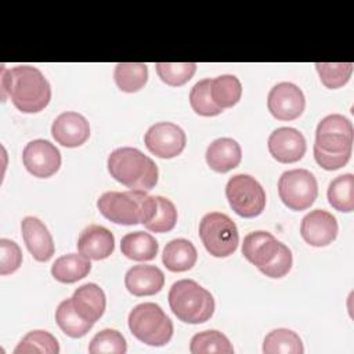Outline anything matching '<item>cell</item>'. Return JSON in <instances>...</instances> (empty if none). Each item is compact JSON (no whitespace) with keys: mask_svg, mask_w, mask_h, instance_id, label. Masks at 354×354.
<instances>
[{"mask_svg":"<svg viewBox=\"0 0 354 354\" xmlns=\"http://www.w3.org/2000/svg\"><path fill=\"white\" fill-rule=\"evenodd\" d=\"M3 100L7 97L24 113L43 111L51 100V87L44 75L35 66L18 65L3 68L0 79Z\"/></svg>","mask_w":354,"mask_h":354,"instance_id":"obj_1","label":"cell"},{"mask_svg":"<svg viewBox=\"0 0 354 354\" xmlns=\"http://www.w3.org/2000/svg\"><path fill=\"white\" fill-rule=\"evenodd\" d=\"M243 257L270 278L285 277L293 263L290 249L267 231H253L243 238Z\"/></svg>","mask_w":354,"mask_h":354,"instance_id":"obj_2","label":"cell"},{"mask_svg":"<svg viewBox=\"0 0 354 354\" xmlns=\"http://www.w3.org/2000/svg\"><path fill=\"white\" fill-rule=\"evenodd\" d=\"M108 171L118 183L130 189L149 191L158 183V166L140 149L122 147L108 156Z\"/></svg>","mask_w":354,"mask_h":354,"instance_id":"obj_3","label":"cell"},{"mask_svg":"<svg viewBox=\"0 0 354 354\" xmlns=\"http://www.w3.org/2000/svg\"><path fill=\"white\" fill-rule=\"evenodd\" d=\"M155 205V196L138 189L108 191L97 201L100 213L109 221L122 225L145 224L152 217Z\"/></svg>","mask_w":354,"mask_h":354,"instance_id":"obj_4","label":"cell"},{"mask_svg":"<svg viewBox=\"0 0 354 354\" xmlns=\"http://www.w3.org/2000/svg\"><path fill=\"white\" fill-rule=\"evenodd\" d=\"M169 306L173 314L187 324H202L214 313L212 293L194 279H180L169 290Z\"/></svg>","mask_w":354,"mask_h":354,"instance_id":"obj_5","label":"cell"},{"mask_svg":"<svg viewBox=\"0 0 354 354\" xmlns=\"http://www.w3.org/2000/svg\"><path fill=\"white\" fill-rule=\"evenodd\" d=\"M127 324L133 336L148 346H165L173 336L171 319L155 303H141L133 307Z\"/></svg>","mask_w":354,"mask_h":354,"instance_id":"obj_6","label":"cell"},{"mask_svg":"<svg viewBox=\"0 0 354 354\" xmlns=\"http://www.w3.org/2000/svg\"><path fill=\"white\" fill-rule=\"evenodd\" d=\"M199 236L207 253L214 257L231 256L239 243L236 224L220 212H212L202 217Z\"/></svg>","mask_w":354,"mask_h":354,"instance_id":"obj_7","label":"cell"},{"mask_svg":"<svg viewBox=\"0 0 354 354\" xmlns=\"http://www.w3.org/2000/svg\"><path fill=\"white\" fill-rule=\"evenodd\" d=\"M225 196L231 209L241 217L253 218L266 207V191L249 174H235L225 185Z\"/></svg>","mask_w":354,"mask_h":354,"instance_id":"obj_8","label":"cell"},{"mask_svg":"<svg viewBox=\"0 0 354 354\" xmlns=\"http://www.w3.org/2000/svg\"><path fill=\"white\" fill-rule=\"evenodd\" d=\"M278 194L282 203L290 210L308 209L318 196V183L306 169L283 171L278 180Z\"/></svg>","mask_w":354,"mask_h":354,"instance_id":"obj_9","label":"cell"},{"mask_svg":"<svg viewBox=\"0 0 354 354\" xmlns=\"http://www.w3.org/2000/svg\"><path fill=\"white\" fill-rule=\"evenodd\" d=\"M354 130L351 122L339 113L325 116L315 130V147L328 153H346L353 151Z\"/></svg>","mask_w":354,"mask_h":354,"instance_id":"obj_10","label":"cell"},{"mask_svg":"<svg viewBox=\"0 0 354 354\" xmlns=\"http://www.w3.org/2000/svg\"><path fill=\"white\" fill-rule=\"evenodd\" d=\"M145 147L151 153L162 159H171L180 155L187 144L184 130L171 122L152 124L144 136Z\"/></svg>","mask_w":354,"mask_h":354,"instance_id":"obj_11","label":"cell"},{"mask_svg":"<svg viewBox=\"0 0 354 354\" xmlns=\"http://www.w3.org/2000/svg\"><path fill=\"white\" fill-rule=\"evenodd\" d=\"M22 162L30 174L39 178H47L59 170L61 153L54 144L39 138L25 145Z\"/></svg>","mask_w":354,"mask_h":354,"instance_id":"obj_12","label":"cell"},{"mask_svg":"<svg viewBox=\"0 0 354 354\" xmlns=\"http://www.w3.org/2000/svg\"><path fill=\"white\" fill-rule=\"evenodd\" d=\"M267 106L275 119L295 120L303 113L306 98L299 86L290 82H281L270 90Z\"/></svg>","mask_w":354,"mask_h":354,"instance_id":"obj_13","label":"cell"},{"mask_svg":"<svg viewBox=\"0 0 354 354\" xmlns=\"http://www.w3.org/2000/svg\"><path fill=\"white\" fill-rule=\"evenodd\" d=\"M339 225L336 217L324 210L315 209L301 218L300 235L314 248H322L332 243L337 236Z\"/></svg>","mask_w":354,"mask_h":354,"instance_id":"obj_14","label":"cell"},{"mask_svg":"<svg viewBox=\"0 0 354 354\" xmlns=\"http://www.w3.org/2000/svg\"><path fill=\"white\" fill-rule=\"evenodd\" d=\"M268 151L279 163L300 160L307 149L304 136L293 127H278L268 137Z\"/></svg>","mask_w":354,"mask_h":354,"instance_id":"obj_15","label":"cell"},{"mask_svg":"<svg viewBox=\"0 0 354 354\" xmlns=\"http://www.w3.org/2000/svg\"><path fill=\"white\" fill-rule=\"evenodd\" d=\"M51 136L59 145L76 148L88 140L90 124L87 119L77 112H62L51 124Z\"/></svg>","mask_w":354,"mask_h":354,"instance_id":"obj_16","label":"cell"},{"mask_svg":"<svg viewBox=\"0 0 354 354\" xmlns=\"http://www.w3.org/2000/svg\"><path fill=\"white\" fill-rule=\"evenodd\" d=\"M21 230L24 242L33 259L41 263L48 261L53 257L55 248L53 236L44 223L37 217L26 216L21 221Z\"/></svg>","mask_w":354,"mask_h":354,"instance_id":"obj_17","label":"cell"},{"mask_svg":"<svg viewBox=\"0 0 354 354\" xmlns=\"http://www.w3.org/2000/svg\"><path fill=\"white\" fill-rule=\"evenodd\" d=\"M77 250L88 260L106 259L115 250V236L108 228L91 224L80 232L77 238Z\"/></svg>","mask_w":354,"mask_h":354,"instance_id":"obj_18","label":"cell"},{"mask_svg":"<svg viewBox=\"0 0 354 354\" xmlns=\"http://www.w3.org/2000/svg\"><path fill=\"white\" fill-rule=\"evenodd\" d=\"M163 285L165 274L156 266H133L124 275V286L134 296H152L160 292Z\"/></svg>","mask_w":354,"mask_h":354,"instance_id":"obj_19","label":"cell"},{"mask_svg":"<svg viewBox=\"0 0 354 354\" xmlns=\"http://www.w3.org/2000/svg\"><path fill=\"white\" fill-rule=\"evenodd\" d=\"M71 299L77 314L93 324L102 317L106 307L104 290L93 282L79 286Z\"/></svg>","mask_w":354,"mask_h":354,"instance_id":"obj_20","label":"cell"},{"mask_svg":"<svg viewBox=\"0 0 354 354\" xmlns=\"http://www.w3.org/2000/svg\"><path fill=\"white\" fill-rule=\"evenodd\" d=\"M242 159L241 145L228 137L214 140L206 149V163L217 173H227L235 169Z\"/></svg>","mask_w":354,"mask_h":354,"instance_id":"obj_21","label":"cell"},{"mask_svg":"<svg viewBox=\"0 0 354 354\" xmlns=\"http://www.w3.org/2000/svg\"><path fill=\"white\" fill-rule=\"evenodd\" d=\"M198 260V252L192 242L184 238L171 239L166 243L162 254L165 267L171 272H183L191 270Z\"/></svg>","mask_w":354,"mask_h":354,"instance_id":"obj_22","label":"cell"},{"mask_svg":"<svg viewBox=\"0 0 354 354\" xmlns=\"http://www.w3.org/2000/svg\"><path fill=\"white\" fill-rule=\"evenodd\" d=\"M120 250L127 259L134 261H149L158 254V241L148 232L134 231L126 234L120 241Z\"/></svg>","mask_w":354,"mask_h":354,"instance_id":"obj_23","label":"cell"},{"mask_svg":"<svg viewBox=\"0 0 354 354\" xmlns=\"http://www.w3.org/2000/svg\"><path fill=\"white\" fill-rule=\"evenodd\" d=\"M91 263L87 257L77 253H69L58 257L51 266V275L62 283H73L88 275Z\"/></svg>","mask_w":354,"mask_h":354,"instance_id":"obj_24","label":"cell"},{"mask_svg":"<svg viewBox=\"0 0 354 354\" xmlns=\"http://www.w3.org/2000/svg\"><path fill=\"white\" fill-rule=\"evenodd\" d=\"M210 95L213 102L221 108H231L241 100L242 84L234 75H221L210 80Z\"/></svg>","mask_w":354,"mask_h":354,"instance_id":"obj_25","label":"cell"},{"mask_svg":"<svg viewBox=\"0 0 354 354\" xmlns=\"http://www.w3.org/2000/svg\"><path fill=\"white\" fill-rule=\"evenodd\" d=\"M329 205L343 213L354 210V176L351 173L340 174L329 183L328 187Z\"/></svg>","mask_w":354,"mask_h":354,"instance_id":"obj_26","label":"cell"},{"mask_svg":"<svg viewBox=\"0 0 354 354\" xmlns=\"http://www.w3.org/2000/svg\"><path fill=\"white\" fill-rule=\"evenodd\" d=\"M113 79L122 91L136 93L148 80V66L142 62H119L115 66Z\"/></svg>","mask_w":354,"mask_h":354,"instance_id":"obj_27","label":"cell"},{"mask_svg":"<svg viewBox=\"0 0 354 354\" xmlns=\"http://www.w3.org/2000/svg\"><path fill=\"white\" fill-rule=\"evenodd\" d=\"M55 321L61 330L69 337H82L94 325L93 322L86 321L77 314L73 307L72 299H65L58 304L55 310Z\"/></svg>","mask_w":354,"mask_h":354,"instance_id":"obj_28","label":"cell"},{"mask_svg":"<svg viewBox=\"0 0 354 354\" xmlns=\"http://www.w3.org/2000/svg\"><path fill=\"white\" fill-rule=\"evenodd\" d=\"M304 351L299 335L286 328L271 330L263 342L264 354H301Z\"/></svg>","mask_w":354,"mask_h":354,"instance_id":"obj_29","label":"cell"},{"mask_svg":"<svg viewBox=\"0 0 354 354\" xmlns=\"http://www.w3.org/2000/svg\"><path fill=\"white\" fill-rule=\"evenodd\" d=\"M189 351L192 354H207V353L232 354L234 347L224 333L212 329V330H203L194 335L189 343Z\"/></svg>","mask_w":354,"mask_h":354,"instance_id":"obj_30","label":"cell"},{"mask_svg":"<svg viewBox=\"0 0 354 354\" xmlns=\"http://www.w3.org/2000/svg\"><path fill=\"white\" fill-rule=\"evenodd\" d=\"M30 353H44V354H58L59 344L55 336L47 330H30L28 332L18 346L14 348V354H30Z\"/></svg>","mask_w":354,"mask_h":354,"instance_id":"obj_31","label":"cell"},{"mask_svg":"<svg viewBox=\"0 0 354 354\" xmlns=\"http://www.w3.org/2000/svg\"><path fill=\"white\" fill-rule=\"evenodd\" d=\"M155 210L144 227L152 232H169L176 227L177 209L174 203L160 195H155Z\"/></svg>","mask_w":354,"mask_h":354,"instance_id":"obj_32","label":"cell"},{"mask_svg":"<svg viewBox=\"0 0 354 354\" xmlns=\"http://www.w3.org/2000/svg\"><path fill=\"white\" fill-rule=\"evenodd\" d=\"M156 73L160 80L171 87H178L191 80L196 71L195 62H158Z\"/></svg>","mask_w":354,"mask_h":354,"instance_id":"obj_33","label":"cell"},{"mask_svg":"<svg viewBox=\"0 0 354 354\" xmlns=\"http://www.w3.org/2000/svg\"><path fill=\"white\" fill-rule=\"evenodd\" d=\"M126 351V339L116 329H102L88 344V353L91 354H124Z\"/></svg>","mask_w":354,"mask_h":354,"instance_id":"obj_34","label":"cell"},{"mask_svg":"<svg viewBox=\"0 0 354 354\" xmlns=\"http://www.w3.org/2000/svg\"><path fill=\"white\" fill-rule=\"evenodd\" d=\"M315 68L322 84L332 90L344 86L353 73V62H317Z\"/></svg>","mask_w":354,"mask_h":354,"instance_id":"obj_35","label":"cell"},{"mask_svg":"<svg viewBox=\"0 0 354 354\" xmlns=\"http://www.w3.org/2000/svg\"><path fill=\"white\" fill-rule=\"evenodd\" d=\"M210 80L212 79H202L194 84L189 93V104L195 113L201 116H217L223 112L218 108L210 95Z\"/></svg>","mask_w":354,"mask_h":354,"instance_id":"obj_36","label":"cell"},{"mask_svg":"<svg viewBox=\"0 0 354 354\" xmlns=\"http://www.w3.org/2000/svg\"><path fill=\"white\" fill-rule=\"evenodd\" d=\"M22 264V252L19 246L7 238L0 239V274L8 275L15 272Z\"/></svg>","mask_w":354,"mask_h":354,"instance_id":"obj_37","label":"cell"},{"mask_svg":"<svg viewBox=\"0 0 354 354\" xmlns=\"http://www.w3.org/2000/svg\"><path fill=\"white\" fill-rule=\"evenodd\" d=\"M314 158L315 162L325 170H337L343 166L347 165V162L351 158V152H346V153H328L321 151L318 147L314 145Z\"/></svg>","mask_w":354,"mask_h":354,"instance_id":"obj_38","label":"cell"}]
</instances>
